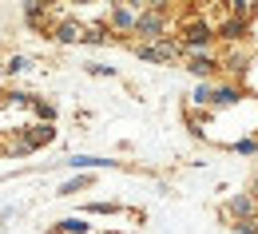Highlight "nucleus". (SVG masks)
I'll return each mask as SVG.
<instances>
[{
    "instance_id": "1",
    "label": "nucleus",
    "mask_w": 258,
    "mask_h": 234,
    "mask_svg": "<svg viewBox=\"0 0 258 234\" xmlns=\"http://www.w3.org/2000/svg\"><path fill=\"white\" fill-rule=\"evenodd\" d=\"M135 32H139V36H159L163 32V16H159V12H143L139 24H135Z\"/></svg>"
},
{
    "instance_id": "2",
    "label": "nucleus",
    "mask_w": 258,
    "mask_h": 234,
    "mask_svg": "<svg viewBox=\"0 0 258 234\" xmlns=\"http://www.w3.org/2000/svg\"><path fill=\"white\" fill-rule=\"evenodd\" d=\"M143 60H171L175 56V44H155V48H139Z\"/></svg>"
},
{
    "instance_id": "3",
    "label": "nucleus",
    "mask_w": 258,
    "mask_h": 234,
    "mask_svg": "<svg viewBox=\"0 0 258 234\" xmlns=\"http://www.w3.org/2000/svg\"><path fill=\"white\" fill-rule=\"evenodd\" d=\"M207 40H211V28H207V24H191V28H187V44H191V48L207 44Z\"/></svg>"
},
{
    "instance_id": "4",
    "label": "nucleus",
    "mask_w": 258,
    "mask_h": 234,
    "mask_svg": "<svg viewBox=\"0 0 258 234\" xmlns=\"http://www.w3.org/2000/svg\"><path fill=\"white\" fill-rule=\"evenodd\" d=\"M80 36H84L80 24H60V28H56V40H60V44H72V40H80Z\"/></svg>"
},
{
    "instance_id": "5",
    "label": "nucleus",
    "mask_w": 258,
    "mask_h": 234,
    "mask_svg": "<svg viewBox=\"0 0 258 234\" xmlns=\"http://www.w3.org/2000/svg\"><path fill=\"white\" fill-rule=\"evenodd\" d=\"M195 71V75H211V67H215V60H211V56H195L191 64H187Z\"/></svg>"
},
{
    "instance_id": "6",
    "label": "nucleus",
    "mask_w": 258,
    "mask_h": 234,
    "mask_svg": "<svg viewBox=\"0 0 258 234\" xmlns=\"http://www.w3.org/2000/svg\"><path fill=\"white\" fill-rule=\"evenodd\" d=\"M111 20H115V28H123V32H127V28H135V24H139V20L131 16L127 8H115V16H111Z\"/></svg>"
},
{
    "instance_id": "7",
    "label": "nucleus",
    "mask_w": 258,
    "mask_h": 234,
    "mask_svg": "<svg viewBox=\"0 0 258 234\" xmlns=\"http://www.w3.org/2000/svg\"><path fill=\"white\" fill-rule=\"evenodd\" d=\"M72 167H107L111 159H92V155H80V159H68Z\"/></svg>"
},
{
    "instance_id": "8",
    "label": "nucleus",
    "mask_w": 258,
    "mask_h": 234,
    "mask_svg": "<svg viewBox=\"0 0 258 234\" xmlns=\"http://www.w3.org/2000/svg\"><path fill=\"white\" fill-rule=\"evenodd\" d=\"M234 100H238V92H234V88H219V92L211 96V103H234Z\"/></svg>"
},
{
    "instance_id": "9",
    "label": "nucleus",
    "mask_w": 258,
    "mask_h": 234,
    "mask_svg": "<svg viewBox=\"0 0 258 234\" xmlns=\"http://www.w3.org/2000/svg\"><path fill=\"white\" fill-rule=\"evenodd\" d=\"M60 230H68V234H88V222H80V218H64V226Z\"/></svg>"
},
{
    "instance_id": "10",
    "label": "nucleus",
    "mask_w": 258,
    "mask_h": 234,
    "mask_svg": "<svg viewBox=\"0 0 258 234\" xmlns=\"http://www.w3.org/2000/svg\"><path fill=\"white\" fill-rule=\"evenodd\" d=\"M230 210H234V214H250V199H234Z\"/></svg>"
},
{
    "instance_id": "11",
    "label": "nucleus",
    "mask_w": 258,
    "mask_h": 234,
    "mask_svg": "<svg viewBox=\"0 0 258 234\" xmlns=\"http://www.w3.org/2000/svg\"><path fill=\"white\" fill-rule=\"evenodd\" d=\"M80 187H88V179H76V183H64V187H60V195H72V191H80Z\"/></svg>"
},
{
    "instance_id": "12",
    "label": "nucleus",
    "mask_w": 258,
    "mask_h": 234,
    "mask_svg": "<svg viewBox=\"0 0 258 234\" xmlns=\"http://www.w3.org/2000/svg\"><path fill=\"white\" fill-rule=\"evenodd\" d=\"M84 40H92V44H103V40H107V36L99 32V28H88V32H84Z\"/></svg>"
},
{
    "instance_id": "13",
    "label": "nucleus",
    "mask_w": 258,
    "mask_h": 234,
    "mask_svg": "<svg viewBox=\"0 0 258 234\" xmlns=\"http://www.w3.org/2000/svg\"><path fill=\"white\" fill-rule=\"evenodd\" d=\"M24 67H28V60H24V56H16V60L8 64V71H24Z\"/></svg>"
},
{
    "instance_id": "14",
    "label": "nucleus",
    "mask_w": 258,
    "mask_h": 234,
    "mask_svg": "<svg viewBox=\"0 0 258 234\" xmlns=\"http://www.w3.org/2000/svg\"><path fill=\"white\" fill-rule=\"evenodd\" d=\"M238 234H258V226L254 222H238Z\"/></svg>"
}]
</instances>
